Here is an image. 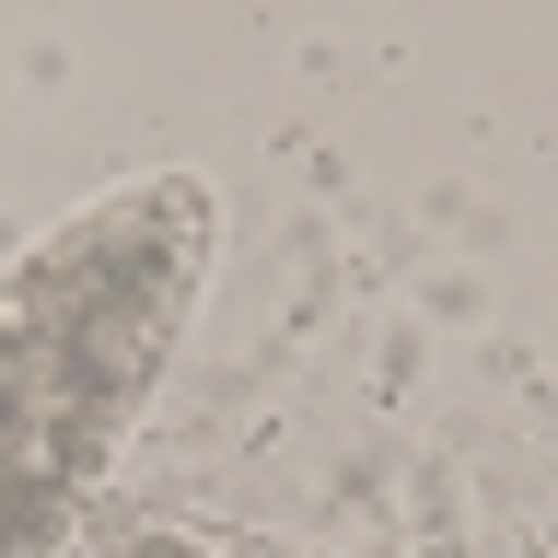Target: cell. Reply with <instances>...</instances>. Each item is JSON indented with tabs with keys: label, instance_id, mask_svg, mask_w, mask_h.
I'll return each instance as SVG.
<instances>
[{
	"label": "cell",
	"instance_id": "6da1fadb",
	"mask_svg": "<svg viewBox=\"0 0 558 558\" xmlns=\"http://www.w3.org/2000/svg\"><path fill=\"white\" fill-rule=\"evenodd\" d=\"M140 558H209V547H186V535H151V547H140Z\"/></svg>",
	"mask_w": 558,
	"mask_h": 558
},
{
	"label": "cell",
	"instance_id": "7a4b0ae2",
	"mask_svg": "<svg viewBox=\"0 0 558 558\" xmlns=\"http://www.w3.org/2000/svg\"><path fill=\"white\" fill-rule=\"evenodd\" d=\"M547 558H558V547H547Z\"/></svg>",
	"mask_w": 558,
	"mask_h": 558
}]
</instances>
